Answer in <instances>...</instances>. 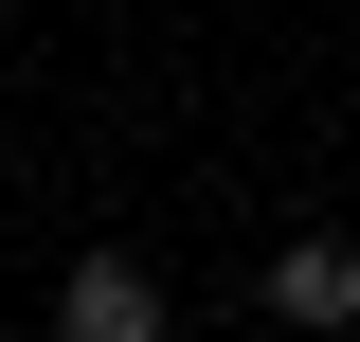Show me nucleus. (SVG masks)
I'll use <instances>...</instances> for the list:
<instances>
[{
    "mask_svg": "<svg viewBox=\"0 0 360 342\" xmlns=\"http://www.w3.org/2000/svg\"><path fill=\"white\" fill-rule=\"evenodd\" d=\"M54 342H162V289H144L127 253H90L72 289H54Z\"/></svg>",
    "mask_w": 360,
    "mask_h": 342,
    "instance_id": "obj_1",
    "label": "nucleus"
},
{
    "mask_svg": "<svg viewBox=\"0 0 360 342\" xmlns=\"http://www.w3.org/2000/svg\"><path fill=\"white\" fill-rule=\"evenodd\" d=\"M270 324H360V253L342 234H288L270 253Z\"/></svg>",
    "mask_w": 360,
    "mask_h": 342,
    "instance_id": "obj_2",
    "label": "nucleus"
}]
</instances>
